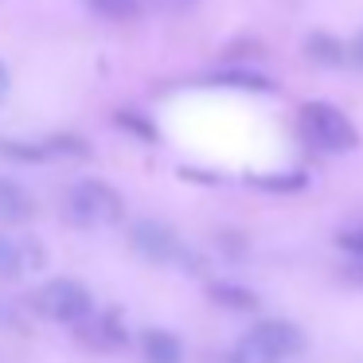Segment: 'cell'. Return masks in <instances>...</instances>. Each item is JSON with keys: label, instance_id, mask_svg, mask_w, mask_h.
<instances>
[{"label": "cell", "instance_id": "7c38bea8", "mask_svg": "<svg viewBox=\"0 0 363 363\" xmlns=\"http://www.w3.org/2000/svg\"><path fill=\"white\" fill-rule=\"evenodd\" d=\"M20 274H24V246H20L12 235L0 230V277L12 281V277H20Z\"/></svg>", "mask_w": 363, "mask_h": 363}, {"label": "cell", "instance_id": "e0dca14e", "mask_svg": "<svg viewBox=\"0 0 363 363\" xmlns=\"http://www.w3.org/2000/svg\"><path fill=\"white\" fill-rule=\"evenodd\" d=\"M340 250H347L352 258H363V227H352V230H340L336 235Z\"/></svg>", "mask_w": 363, "mask_h": 363}, {"label": "cell", "instance_id": "ba28073f", "mask_svg": "<svg viewBox=\"0 0 363 363\" xmlns=\"http://www.w3.org/2000/svg\"><path fill=\"white\" fill-rule=\"evenodd\" d=\"M207 297H211L215 305L230 308V313H250V308H258V293L246 289V285H235V281H215L211 289H207Z\"/></svg>", "mask_w": 363, "mask_h": 363}, {"label": "cell", "instance_id": "8992f818", "mask_svg": "<svg viewBox=\"0 0 363 363\" xmlns=\"http://www.w3.org/2000/svg\"><path fill=\"white\" fill-rule=\"evenodd\" d=\"M35 215V199L24 184L0 176V227H20Z\"/></svg>", "mask_w": 363, "mask_h": 363}, {"label": "cell", "instance_id": "2e32d148", "mask_svg": "<svg viewBox=\"0 0 363 363\" xmlns=\"http://www.w3.org/2000/svg\"><path fill=\"white\" fill-rule=\"evenodd\" d=\"M43 149H48V157H55V152H67V157H86V141L82 137H74V133H55V137H48L43 141Z\"/></svg>", "mask_w": 363, "mask_h": 363}, {"label": "cell", "instance_id": "7a4b0ae2", "mask_svg": "<svg viewBox=\"0 0 363 363\" xmlns=\"http://www.w3.org/2000/svg\"><path fill=\"white\" fill-rule=\"evenodd\" d=\"M301 133L324 152L359 149V129H355L352 118L332 102H305L301 106Z\"/></svg>", "mask_w": 363, "mask_h": 363}, {"label": "cell", "instance_id": "9c48e42d", "mask_svg": "<svg viewBox=\"0 0 363 363\" xmlns=\"http://www.w3.org/2000/svg\"><path fill=\"white\" fill-rule=\"evenodd\" d=\"M305 51L313 63H324V67H344V59H347V48L328 32H313L305 40Z\"/></svg>", "mask_w": 363, "mask_h": 363}, {"label": "cell", "instance_id": "52a82bcc", "mask_svg": "<svg viewBox=\"0 0 363 363\" xmlns=\"http://www.w3.org/2000/svg\"><path fill=\"white\" fill-rule=\"evenodd\" d=\"M141 355L145 363H184V344L164 328H149L141 336Z\"/></svg>", "mask_w": 363, "mask_h": 363}, {"label": "cell", "instance_id": "9a60e30c", "mask_svg": "<svg viewBox=\"0 0 363 363\" xmlns=\"http://www.w3.org/2000/svg\"><path fill=\"white\" fill-rule=\"evenodd\" d=\"M113 125L118 129H125V133H133V137H141V141H157V125H152L145 113H137V110H118L113 113Z\"/></svg>", "mask_w": 363, "mask_h": 363}, {"label": "cell", "instance_id": "4fadbf2b", "mask_svg": "<svg viewBox=\"0 0 363 363\" xmlns=\"http://www.w3.org/2000/svg\"><path fill=\"white\" fill-rule=\"evenodd\" d=\"M0 157L16 160V164H35V160H48V149L32 141H12V137H0Z\"/></svg>", "mask_w": 363, "mask_h": 363}, {"label": "cell", "instance_id": "8fae6325", "mask_svg": "<svg viewBox=\"0 0 363 363\" xmlns=\"http://www.w3.org/2000/svg\"><path fill=\"white\" fill-rule=\"evenodd\" d=\"M82 4L110 24H129V20L141 16V0H82Z\"/></svg>", "mask_w": 363, "mask_h": 363}, {"label": "cell", "instance_id": "30bf717a", "mask_svg": "<svg viewBox=\"0 0 363 363\" xmlns=\"http://www.w3.org/2000/svg\"><path fill=\"white\" fill-rule=\"evenodd\" d=\"M207 82H211V86H223V90H250V94H269V90H274V82L258 71H219Z\"/></svg>", "mask_w": 363, "mask_h": 363}, {"label": "cell", "instance_id": "ffe728a7", "mask_svg": "<svg viewBox=\"0 0 363 363\" xmlns=\"http://www.w3.org/2000/svg\"><path fill=\"white\" fill-rule=\"evenodd\" d=\"M347 59L363 67V32H359V35H355V40H352V48H347Z\"/></svg>", "mask_w": 363, "mask_h": 363}, {"label": "cell", "instance_id": "277c9868", "mask_svg": "<svg viewBox=\"0 0 363 363\" xmlns=\"http://www.w3.org/2000/svg\"><path fill=\"white\" fill-rule=\"evenodd\" d=\"M40 308L51 320L79 328V324H86L90 316H94V297H90V289L82 281H74V277H55V281H48L40 289Z\"/></svg>", "mask_w": 363, "mask_h": 363}, {"label": "cell", "instance_id": "44dd1931", "mask_svg": "<svg viewBox=\"0 0 363 363\" xmlns=\"http://www.w3.org/2000/svg\"><path fill=\"white\" fill-rule=\"evenodd\" d=\"M9 86H12V82H9V67L0 63V98L9 94Z\"/></svg>", "mask_w": 363, "mask_h": 363}, {"label": "cell", "instance_id": "6da1fadb", "mask_svg": "<svg viewBox=\"0 0 363 363\" xmlns=\"http://www.w3.org/2000/svg\"><path fill=\"white\" fill-rule=\"evenodd\" d=\"M305 347L297 324L289 320H262L246 332L230 352V363H289Z\"/></svg>", "mask_w": 363, "mask_h": 363}, {"label": "cell", "instance_id": "ac0fdd59", "mask_svg": "<svg viewBox=\"0 0 363 363\" xmlns=\"http://www.w3.org/2000/svg\"><path fill=\"white\" fill-rule=\"evenodd\" d=\"M157 12H164V16H180V12H188V9H196L199 0H149Z\"/></svg>", "mask_w": 363, "mask_h": 363}, {"label": "cell", "instance_id": "5b68a950", "mask_svg": "<svg viewBox=\"0 0 363 363\" xmlns=\"http://www.w3.org/2000/svg\"><path fill=\"white\" fill-rule=\"evenodd\" d=\"M129 246L152 266H172V262H188L180 235L160 219H137L129 227Z\"/></svg>", "mask_w": 363, "mask_h": 363}, {"label": "cell", "instance_id": "3957f363", "mask_svg": "<svg viewBox=\"0 0 363 363\" xmlns=\"http://www.w3.org/2000/svg\"><path fill=\"white\" fill-rule=\"evenodd\" d=\"M67 215L79 227H110V223H121L125 199L102 180H79L67 191Z\"/></svg>", "mask_w": 363, "mask_h": 363}, {"label": "cell", "instance_id": "d6986e66", "mask_svg": "<svg viewBox=\"0 0 363 363\" xmlns=\"http://www.w3.org/2000/svg\"><path fill=\"white\" fill-rule=\"evenodd\" d=\"M344 281H352V285H363V258H355L352 266H344Z\"/></svg>", "mask_w": 363, "mask_h": 363}, {"label": "cell", "instance_id": "5bb4252c", "mask_svg": "<svg viewBox=\"0 0 363 363\" xmlns=\"http://www.w3.org/2000/svg\"><path fill=\"white\" fill-rule=\"evenodd\" d=\"M254 188L262 191H301L308 184L305 172H266V176H250Z\"/></svg>", "mask_w": 363, "mask_h": 363}]
</instances>
